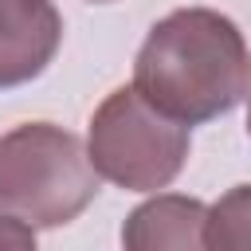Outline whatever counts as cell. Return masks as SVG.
<instances>
[{"label": "cell", "mask_w": 251, "mask_h": 251, "mask_svg": "<svg viewBox=\"0 0 251 251\" xmlns=\"http://www.w3.org/2000/svg\"><path fill=\"white\" fill-rule=\"evenodd\" d=\"M133 90L184 126L212 122L251 90L247 39L224 12L176 8L149 27L133 59Z\"/></svg>", "instance_id": "6da1fadb"}, {"label": "cell", "mask_w": 251, "mask_h": 251, "mask_svg": "<svg viewBox=\"0 0 251 251\" xmlns=\"http://www.w3.org/2000/svg\"><path fill=\"white\" fill-rule=\"evenodd\" d=\"M98 196V173L78 133L24 122L0 133V212L31 227H63Z\"/></svg>", "instance_id": "7a4b0ae2"}, {"label": "cell", "mask_w": 251, "mask_h": 251, "mask_svg": "<svg viewBox=\"0 0 251 251\" xmlns=\"http://www.w3.org/2000/svg\"><path fill=\"white\" fill-rule=\"evenodd\" d=\"M86 157L102 180L126 192H157L188 161V126L161 114L133 86H118L90 118Z\"/></svg>", "instance_id": "3957f363"}, {"label": "cell", "mask_w": 251, "mask_h": 251, "mask_svg": "<svg viewBox=\"0 0 251 251\" xmlns=\"http://www.w3.org/2000/svg\"><path fill=\"white\" fill-rule=\"evenodd\" d=\"M63 43V16L51 0H0V90L39 78Z\"/></svg>", "instance_id": "277c9868"}, {"label": "cell", "mask_w": 251, "mask_h": 251, "mask_svg": "<svg viewBox=\"0 0 251 251\" xmlns=\"http://www.w3.org/2000/svg\"><path fill=\"white\" fill-rule=\"evenodd\" d=\"M204 216L208 208L196 196L157 192L153 200L137 204L126 216L122 247L126 251H208Z\"/></svg>", "instance_id": "5b68a950"}, {"label": "cell", "mask_w": 251, "mask_h": 251, "mask_svg": "<svg viewBox=\"0 0 251 251\" xmlns=\"http://www.w3.org/2000/svg\"><path fill=\"white\" fill-rule=\"evenodd\" d=\"M208 251H251V184L227 188L204 216Z\"/></svg>", "instance_id": "8992f818"}, {"label": "cell", "mask_w": 251, "mask_h": 251, "mask_svg": "<svg viewBox=\"0 0 251 251\" xmlns=\"http://www.w3.org/2000/svg\"><path fill=\"white\" fill-rule=\"evenodd\" d=\"M0 251H39L35 247V227L0 212Z\"/></svg>", "instance_id": "52a82bcc"}, {"label": "cell", "mask_w": 251, "mask_h": 251, "mask_svg": "<svg viewBox=\"0 0 251 251\" xmlns=\"http://www.w3.org/2000/svg\"><path fill=\"white\" fill-rule=\"evenodd\" d=\"M247 133H251V90H247Z\"/></svg>", "instance_id": "ba28073f"}, {"label": "cell", "mask_w": 251, "mask_h": 251, "mask_svg": "<svg viewBox=\"0 0 251 251\" xmlns=\"http://www.w3.org/2000/svg\"><path fill=\"white\" fill-rule=\"evenodd\" d=\"M90 4H114V0H90Z\"/></svg>", "instance_id": "9c48e42d"}]
</instances>
